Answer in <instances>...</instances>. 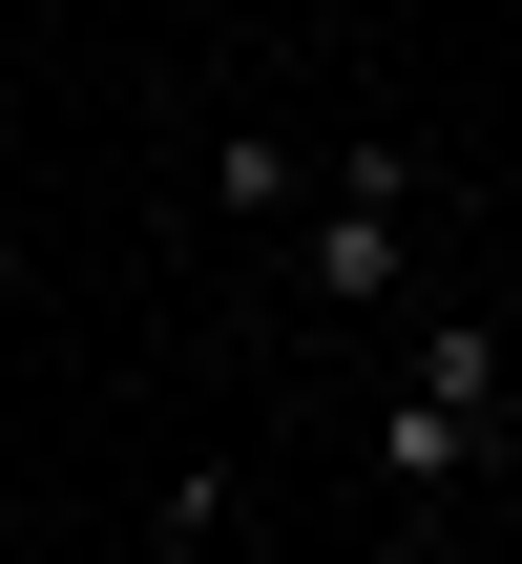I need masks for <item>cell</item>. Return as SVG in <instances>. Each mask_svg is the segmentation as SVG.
<instances>
[{"instance_id":"cell-1","label":"cell","mask_w":522,"mask_h":564,"mask_svg":"<svg viewBox=\"0 0 522 564\" xmlns=\"http://www.w3.org/2000/svg\"><path fill=\"white\" fill-rule=\"evenodd\" d=\"M272 251H293V293H314L335 335H398V314H418V251H439V147L356 126V147L314 167V209H293Z\"/></svg>"},{"instance_id":"cell-2","label":"cell","mask_w":522,"mask_h":564,"mask_svg":"<svg viewBox=\"0 0 522 564\" xmlns=\"http://www.w3.org/2000/svg\"><path fill=\"white\" fill-rule=\"evenodd\" d=\"M502 419H522L502 314H418V335H398V398H377V440H356V460H377V502H398V523H439V502L502 460Z\"/></svg>"},{"instance_id":"cell-3","label":"cell","mask_w":522,"mask_h":564,"mask_svg":"<svg viewBox=\"0 0 522 564\" xmlns=\"http://www.w3.org/2000/svg\"><path fill=\"white\" fill-rule=\"evenodd\" d=\"M209 209H230V230H293V209H314V147H293V126H209Z\"/></svg>"},{"instance_id":"cell-4","label":"cell","mask_w":522,"mask_h":564,"mask_svg":"<svg viewBox=\"0 0 522 564\" xmlns=\"http://www.w3.org/2000/svg\"><path fill=\"white\" fill-rule=\"evenodd\" d=\"M146 544H167V564H209V544H251V481H230V460H188V481L146 502Z\"/></svg>"}]
</instances>
